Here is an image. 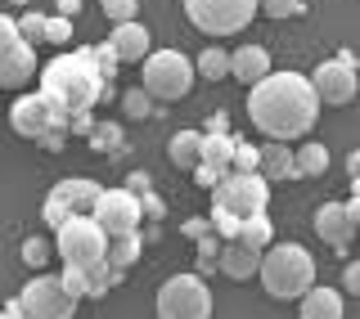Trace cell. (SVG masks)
Here are the masks:
<instances>
[{
	"label": "cell",
	"instance_id": "1",
	"mask_svg": "<svg viewBox=\"0 0 360 319\" xmlns=\"http://www.w3.org/2000/svg\"><path fill=\"white\" fill-rule=\"evenodd\" d=\"M248 117L266 140H302L320 117V99L302 72H266L248 86Z\"/></svg>",
	"mask_w": 360,
	"mask_h": 319
},
{
	"label": "cell",
	"instance_id": "2",
	"mask_svg": "<svg viewBox=\"0 0 360 319\" xmlns=\"http://www.w3.org/2000/svg\"><path fill=\"white\" fill-rule=\"evenodd\" d=\"M104 90H108V82L95 72V63H90V54H86V50H77V54H59V59H50V63L41 67V95L50 99V104L59 108L63 117L95 108Z\"/></svg>",
	"mask_w": 360,
	"mask_h": 319
},
{
	"label": "cell",
	"instance_id": "3",
	"mask_svg": "<svg viewBox=\"0 0 360 319\" xmlns=\"http://www.w3.org/2000/svg\"><path fill=\"white\" fill-rule=\"evenodd\" d=\"M257 279L275 301H297L315 283V261L302 243H270L257 261Z\"/></svg>",
	"mask_w": 360,
	"mask_h": 319
},
{
	"label": "cell",
	"instance_id": "4",
	"mask_svg": "<svg viewBox=\"0 0 360 319\" xmlns=\"http://www.w3.org/2000/svg\"><path fill=\"white\" fill-rule=\"evenodd\" d=\"M140 63H144L140 90H149L153 99H185L194 90V59H185L180 50H149Z\"/></svg>",
	"mask_w": 360,
	"mask_h": 319
},
{
	"label": "cell",
	"instance_id": "5",
	"mask_svg": "<svg viewBox=\"0 0 360 319\" xmlns=\"http://www.w3.org/2000/svg\"><path fill=\"white\" fill-rule=\"evenodd\" d=\"M104 247H108V234L90 216H68L59 230H54V256H63V266L86 270L95 261H104Z\"/></svg>",
	"mask_w": 360,
	"mask_h": 319
},
{
	"label": "cell",
	"instance_id": "6",
	"mask_svg": "<svg viewBox=\"0 0 360 319\" xmlns=\"http://www.w3.org/2000/svg\"><path fill=\"white\" fill-rule=\"evenodd\" d=\"M212 315V288L202 275H172L158 288V319H207Z\"/></svg>",
	"mask_w": 360,
	"mask_h": 319
},
{
	"label": "cell",
	"instance_id": "7",
	"mask_svg": "<svg viewBox=\"0 0 360 319\" xmlns=\"http://www.w3.org/2000/svg\"><path fill=\"white\" fill-rule=\"evenodd\" d=\"M185 14L207 37H234L257 18V0H185Z\"/></svg>",
	"mask_w": 360,
	"mask_h": 319
},
{
	"label": "cell",
	"instance_id": "8",
	"mask_svg": "<svg viewBox=\"0 0 360 319\" xmlns=\"http://www.w3.org/2000/svg\"><path fill=\"white\" fill-rule=\"evenodd\" d=\"M212 193H217V207L234 211L243 221V216H252V211H266L270 180H262L257 171H225L217 185H212Z\"/></svg>",
	"mask_w": 360,
	"mask_h": 319
},
{
	"label": "cell",
	"instance_id": "9",
	"mask_svg": "<svg viewBox=\"0 0 360 319\" xmlns=\"http://www.w3.org/2000/svg\"><path fill=\"white\" fill-rule=\"evenodd\" d=\"M18 311L27 315V319H72L77 301L63 292L59 275H45V270H37V279L18 292Z\"/></svg>",
	"mask_w": 360,
	"mask_h": 319
},
{
	"label": "cell",
	"instance_id": "10",
	"mask_svg": "<svg viewBox=\"0 0 360 319\" xmlns=\"http://www.w3.org/2000/svg\"><path fill=\"white\" fill-rule=\"evenodd\" d=\"M307 82H311V90H315V99H320V104L342 108V104H352V99H356V59L342 50L338 59H324L307 77Z\"/></svg>",
	"mask_w": 360,
	"mask_h": 319
},
{
	"label": "cell",
	"instance_id": "11",
	"mask_svg": "<svg viewBox=\"0 0 360 319\" xmlns=\"http://www.w3.org/2000/svg\"><path fill=\"white\" fill-rule=\"evenodd\" d=\"M90 221L99 225L108 238L112 234H131V230H140V198L127 189H99V198H95V207H90Z\"/></svg>",
	"mask_w": 360,
	"mask_h": 319
},
{
	"label": "cell",
	"instance_id": "12",
	"mask_svg": "<svg viewBox=\"0 0 360 319\" xmlns=\"http://www.w3.org/2000/svg\"><path fill=\"white\" fill-rule=\"evenodd\" d=\"M9 122H14V131H18V135H27V140H37V135H41V131H50V126H68V117L41 95V90H37V95H22L18 104L9 108Z\"/></svg>",
	"mask_w": 360,
	"mask_h": 319
},
{
	"label": "cell",
	"instance_id": "13",
	"mask_svg": "<svg viewBox=\"0 0 360 319\" xmlns=\"http://www.w3.org/2000/svg\"><path fill=\"white\" fill-rule=\"evenodd\" d=\"M37 77L32 41H0V90H22Z\"/></svg>",
	"mask_w": 360,
	"mask_h": 319
},
{
	"label": "cell",
	"instance_id": "14",
	"mask_svg": "<svg viewBox=\"0 0 360 319\" xmlns=\"http://www.w3.org/2000/svg\"><path fill=\"white\" fill-rule=\"evenodd\" d=\"M108 45H112V54H117V63H140L144 54L153 50V37L140 18H131V22H112Z\"/></svg>",
	"mask_w": 360,
	"mask_h": 319
},
{
	"label": "cell",
	"instance_id": "15",
	"mask_svg": "<svg viewBox=\"0 0 360 319\" xmlns=\"http://www.w3.org/2000/svg\"><path fill=\"white\" fill-rule=\"evenodd\" d=\"M315 234H320L329 247H338V252H347L352 238H356V221L342 211V202H324V207L315 211Z\"/></svg>",
	"mask_w": 360,
	"mask_h": 319
},
{
	"label": "cell",
	"instance_id": "16",
	"mask_svg": "<svg viewBox=\"0 0 360 319\" xmlns=\"http://www.w3.org/2000/svg\"><path fill=\"white\" fill-rule=\"evenodd\" d=\"M266 72H275V67H270V54L262 45H239V50H230V77H239L243 86H257Z\"/></svg>",
	"mask_w": 360,
	"mask_h": 319
},
{
	"label": "cell",
	"instance_id": "17",
	"mask_svg": "<svg viewBox=\"0 0 360 319\" xmlns=\"http://www.w3.org/2000/svg\"><path fill=\"white\" fill-rule=\"evenodd\" d=\"M257 176L262 180H297V171H292V153L284 140H270L257 149Z\"/></svg>",
	"mask_w": 360,
	"mask_h": 319
},
{
	"label": "cell",
	"instance_id": "18",
	"mask_svg": "<svg viewBox=\"0 0 360 319\" xmlns=\"http://www.w3.org/2000/svg\"><path fill=\"white\" fill-rule=\"evenodd\" d=\"M99 180H90V176H68V180H59V198L68 202V211L72 216H90V207H95V198H99Z\"/></svg>",
	"mask_w": 360,
	"mask_h": 319
},
{
	"label": "cell",
	"instance_id": "19",
	"mask_svg": "<svg viewBox=\"0 0 360 319\" xmlns=\"http://www.w3.org/2000/svg\"><path fill=\"white\" fill-rule=\"evenodd\" d=\"M297 301H302V319H347L342 315V292L338 288H315L311 283Z\"/></svg>",
	"mask_w": 360,
	"mask_h": 319
},
{
	"label": "cell",
	"instance_id": "20",
	"mask_svg": "<svg viewBox=\"0 0 360 319\" xmlns=\"http://www.w3.org/2000/svg\"><path fill=\"white\" fill-rule=\"evenodd\" d=\"M230 243L252 247V252H266V247L275 243V225H270L266 211H252V216H243V221H239V234H234Z\"/></svg>",
	"mask_w": 360,
	"mask_h": 319
},
{
	"label": "cell",
	"instance_id": "21",
	"mask_svg": "<svg viewBox=\"0 0 360 319\" xmlns=\"http://www.w3.org/2000/svg\"><path fill=\"white\" fill-rule=\"evenodd\" d=\"M257 261H262V252H252V247H239V243H225L221 252H217L221 275H230V279H252V275H257Z\"/></svg>",
	"mask_w": 360,
	"mask_h": 319
},
{
	"label": "cell",
	"instance_id": "22",
	"mask_svg": "<svg viewBox=\"0 0 360 319\" xmlns=\"http://www.w3.org/2000/svg\"><path fill=\"white\" fill-rule=\"evenodd\" d=\"M230 153H234V135H225V131H212V135H202V144H198V162L202 167H212V171H230Z\"/></svg>",
	"mask_w": 360,
	"mask_h": 319
},
{
	"label": "cell",
	"instance_id": "23",
	"mask_svg": "<svg viewBox=\"0 0 360 319\" xmlns=\"http://www.w3.org/2000/svg\"><path fill=\"white\" fill-rule=\"evenodd\" d=\"M140 252H144L140 230H131V234H112V238H108V247H104V261H108V266H117V270H127V266H135V261H140Z\"/></svg>",
	"mask_w": 360,
	"mask_h": 319
},
{
	"label": "cell",
	"instance_id": "24",
	"mask_svg": "<svg viewBox=\"0 0 360 319\" xmlns=\"http://www.w3.org/2000/svg\"><path fill=\"white\" fill-rule=\"evenodd\" d=\"M292 171H297V180H315L329 171V149L324 144H297V153H292Z\"/></svg>",
	"mask_w": 360,
	"mask_h": 319
},
{
	"label": "cell",
	"instance_id": "25",
	"mask_svg": "<svg viewBox=\"0 0 360 319\" xmlns=\"http://www.w3.org/2000/svg\"><path fill=\"white\" fill-rule=\"evenodd\" d=\"M198 144H202L198 131H176L172 144H167V157H172V167L194 171V167H198Z\"/></svg>",
	"mask_w": 360,
	"mask_h": 319
},
{
	"label": "cell",
	"instance_id": "26",
	"mask_svg": "<svg viewBox=\"0 0 360 319\" xmlns=\"http://www.w3.org/2000/svg\"><path fill=\"white\" fill-rule=\"evenodd\" d=\"M122 275L127 270H117V266H108V261H95V266H86V297H104L108 288H117Z\"/></svg>",
	"mask_w": 360,
	"mask_h": 319
},
{
	"label": "cell",
	"instance_id": "27",
	"mask_svg": "<svg viewBox=\"0 0 360 319\" xmlns=\"http://www.w3.org/2000/svg\"><path fill=\"white\" fill-rule=\"evenodd\" d=\"M194 77H207V82H225V77H230V50H221V45L202 50L198 59H194Z\"/></svg>",
	"mask_w": 360,
	"mask_h": 319
},
{
	"label": "cell",
	"instance_id": "28",
	"mask_svg": "<svg viewBox=\"0 0 360 319\" xmlns=\"http://www.w3.org/2000/svg\"><path fill=\"white\" fill-rule=\"evenodd\" d=\"M86 140L95 153H122V126H112V122H95L86 131Z\"/></svg>",
	"mask_w": 360,
	"mask_h": 319
},
{
	"label": "cell",
	"instance_id": "29",
	"mask_svg": "<svg viewBox=\"0 0 360 319\" xmlns=\"http://www.w3.org/2000/svg\"><path fill=\"white\" fill-rule=\"evenodd\" d=\"M302 9H307L302 0H257V14H266V18H279V22H284V18H297Z\"/></svg>",
	"mask_w": 360,
	"mask_h": 319
},
{
	"label": "cell",
	"instance_id": "30",
	"mask_svg": "<svg viewBox=\"0 0 360 319\" xmlns=\"http://www.w3.org/2000/svg\"><path fill=\"white\" fill-rule=\"evenodd\" d=\"M54 256V243L50 238H27V243H22V261H27L32 270H45V261Z\"/></svg>",
	"mask_w": 360,
	"mask_h": 319
},
{
	"label": "cell",
	"instance_id": "31",
	"mask_svg": "<svg viewBox=\"0 0 360 319\" xmlns=\"http://www.w3.org/2000/svg\"><path fill=\"white\" fill-rule=\"evenodd\" d=\"M90 63H95V72L104 77V82H112V72H117V54H112V45H90Z\"/></svg>",
	"mask_w": 360,
	"mask_h": 319
},
{
	"label": "cell",
	"instance_id": "32",
	"mask_svg": "<svg viewBox=\"0 0 360 319\" xmlns=\"http://www.w3.org/2000/svg\"><path fill=\"white\" fill-rule=\"evenodd\" d=\"M122 108H127V117H149V112H153V95L135 86V90L122 95Z\"/></svg>",
	"mask_w": 360,
	"mask_h": 319
},
{
	"label": "cell",
	"instance_id": "33",
	"mask_svg": "<svg viewBox=\"0 0 360 319\" xmlns=\"http://www.w3.org/2000/svg\"><path fill=\"white\" fill-rule=\"evenodd\" d=\"M207 225H212V234H221V238H225V243H230V238L239 234V216H234V211H225V207H212Z\"/></svg>",
	"mask_w": 360,
	"mask_h": 319
},
{
	"label": "cell",
	"instance_id": "34",
	"mask_svg": "<svg viewBox=\"0 0 360 319\" xmlns=\"http://www.w3.org/2000/svg\"><path fill=\"white\" fill-rule=\"evenodd\" d=\"M14 22H18V37H22V41H45V14L27 9V14L14 18Z\"/></svg>",
	"mask_w": 360,
	"mask_h": 319
},
{
	"label": "cell",
	"instance_id": "35",
	"mask_svg": "<svg viewBox=\"0 0 360 319\" xmlns=\"http://www.w3.org/2000/svg\"><path fill=\"white\" fill-rule=\"evenodd\" d=\"M104 14L108 22H131L140 18V0H104Z\"/></svg>",
	"mask_w": 360,
	"mask_h": 319
},
{
	"label": "cell",
	"instance_id": "36",
	"mask_svg": "<svg viewBox=\"0 0 360 319\" xmlns=\"http://www.w3.org/2000/svg\"><path fill=\"white\" fill-rule=\"evenodd\" d=\"M59 283H63V292H68L72 301H82V297H86V270H77V266H63Z\"/></svg>",
	"mask_w": 360,
	"mask_h": 319
},
{
	"label": "cell",
	"instance_id": "37",
	"mask_svg": "<svg viewBox=\"0 0 360 319\" xmlns=\"http://www.w3.org/2000/svg\"><path fill=\"white\" fill-rule=\"evenodd\" d=\"M45 41H54V45H68L72 41V18H45Z\"/></svg>",
	"mask_w": 360,
	"mask_h": 319
},
{
	"label": "cell",
	"instance_id": "38",
	"mask_svg": "<svg viewBox=\"0 0 360 319\" xmlns=\"http://www.w3.org/2000/svg\"><path fill=\"white\" fill-rule=\"evenodd\" d=\"M230 171H257V149L243 140H234V153H230Z\"/></svg>",
	"mask_w": 360,
	"mask_h": 319
},
{
	"label": "cell",
	"instance_id": "39",
	"mask_svg": "<svg viewBox=\"0 0 360 319\" xmlns=\"http://www.w3.org/2000/svg\"><path fill=\"white\" fill-rule=\"evenodd\" d=\"M68 216H72V211H68V202L59 198V193H50V198H45V225H50V230H59Z\"/></svg>",
	"mask_w": 360,
	"mask_h": 319
},
{
	"label": "cell",
	"instance_id": "40",
	"mask_svg": "<svg viewBox=\"0 0 360 319\" xmlns=\"http://www.w3.org/2000/svg\"><path fill=\"white\" fill-rule=\"evenodd\" d=\"M217 252H221V243H217V234H198V266L202 270H212V266H217Z\"/></svg>",
	"mask_w": 360,
	"mask_h": 319
},
{
	"label": "cell",
	"instance_id": "41",
	"mask_svg": "<svg viewBox=\"0 0 360 319\" xmlns=\"http://www.w3.org/2000/svg\"><path fill=\"white\" fill-rule=\"evenodd\" d=\"M140 216H149V221H162V216H167V202L158 198L153 189H149V193H140Z\"/></svg>",
	"mask_w": 360,
	"mask_h": 319
},
{
	"label": "cell",
	"instance_id": "42",
	"mask_svg": "<svg viewBox=\"0 0 360 319\" xmlns=\"http://www.w3.org/2000/svg\"><path fill=\"white\" fill-rule=\"evenodd\" d=\"M149 189H153V176H149V171H135V176H127V193L140 198V193H149Z\"/></svg>",
	"mask_w": 360,
	"mask_h": 319
},
{
	"label": "cell",
	"instance_id": "43",
	"mask_svg": "<svg viewBox=\"0 0 360 319\" xmlns=\"http://www.w3.org/2000/svg\"><path fill=\"white\" fill-rule=\"evenodd\" d=\"M342 292L360 297V266H356V261H347V270H342Z\"/></svg>",
	"mask_w": 360,
	"mask_h": 319
},
{
	"label": "cell",
	"instance_id": "44",
	"mask_svg": "<svg viewBox=\"0 0 360 319\" xmlns=\"http://www.w3.org/2000/svg\"><path fill=\"white\" fill-rule=\"evenodd\" d=\"M217 180H221V171H212V167H194V185H202V189H212V185H217Z\"/></svg>",
	"mask_w": 360,
	"mask_h": 319
},
{
	"label": "cell",
	"instance_id": "45",
	"mask_svg": "<svg viewBox=\"0 0 360 319\" xmlns=\"http://www.w3.org/2000/svg\"><path fill=\"white\" fill-rule=\"evenodd\" d=\"M0 41H22L18 37V22L9 18V14H0Z\"/></svg>",
	"mask_w": 360,
	"mask_h": 319
},
{
	"label": "cell",
	"instance_id": "46",
	"mask_svg": "<svg viewBox=\"0 0 360 319\" xmlns=\"http://www.w3.org/2000/svg\"><path fill=\"white\" fill-rule=\"evenodd\" d=\"M59 5V18H77L82 14V0H54Z\"/></svg>",
	"mask_w": 360,
	"mask_h": 319
},
{
	"label": "cell",
	"instance_id": "47",
	"mask_svg": "<svg viewBox=\"0 0 360 319\" xmlns=\"http://www.w3.org/2000/svg\"><path fill=\"white\" fill-rule=\"evenodd\" d=\"M207 230H212L207 221H189V225H185V234H189V238H198V234H207Z\"/></svg>",
	"mask_w": 360,
	"mask_h": 319
},
{
	"label": "cell",
	"instance_id": "48",
	"mask_svg": "<svg viewBox=\"0 0 360 319\" xmlns=\"http://www.w3.org/2000/svg\"><path fill=\"white\" fill-rule=\"evenodd\" d=\"M0 319H27V315H22L18 301H14V306H5V311H0Z\"/></svg>",
	"mask_w": 360,
	"mask_h": 319
},
{
	"label": "cell",
	"instance_id": "49",
	"mask_svg": "<svg viewBox=\"0 0 360 319\" xmlns=\"http://www.w3.org/2000/svg\"><path fill=\"white\" fill-rule=\"evenodd\" d=\"M9 5H18V9H32V5H37V0H9Z\"/></svg>",
	"mask_w": 360,
	"mask_h": 319
}]
</instances>
